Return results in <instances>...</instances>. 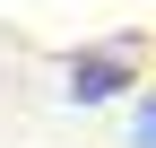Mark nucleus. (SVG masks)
<instances>
[{
    "mask_svg": "<svg viewBox=\"0 0 156 148\" xmlns=\"http://www.w3.org/2000/svg\"><path fill=\"white\" fill-rule=\"evenodd\" d=\"M130 87V52H87V61H69V105H104Z\"/></svg>",
    "mask_w": 156,
    "mask_h": 148,
    "instance_id": "obj_1",
    "label": "nucleus"
},
{
    "mask_svg": "<svg viewBox=\"0 0 156 148\" xmlns=\"http://www.w3.org/2000/svg\"><path fill=\"white\" fill-rule=\"evenodd\" d=\"M130 139H139V148H156V96L139 105V113H130Z\"/></svg>",
    "mask_w": 156,
    "mask_h": 148,
    "instance_id": "obj_2",
    "label": "nucleus"
}]
</instances>
